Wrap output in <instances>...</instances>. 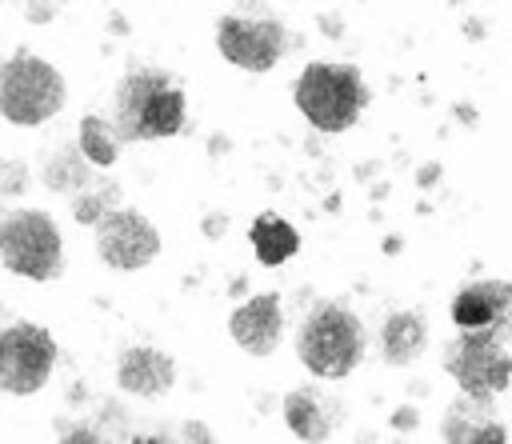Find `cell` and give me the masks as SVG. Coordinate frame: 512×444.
I'll return each instance as SVG.
<instances>
[{
	"label": "cell",
	"instance_id": "cell-1",
	"mask_svg": "<svg viewBox=\"0 0 512 444\" xmlns=\"http://www.w3.org/2000/svg\"><path fill=\"white\" fill-rule=\"evenodd\" d=\"M116 136L128 140H160L184 128V92L152 68H136L116 84Z\"/></svg>",
	"mask_w": 512,
	"mask_h": 444
},
{
	"label": "cell",
	"instance_id": "cell-2",
	"mask_svg": "<svg viewBox=\"0 0 512 444\" xmlns=\"http://www.w3.org/2000/svg\"><path fill=\"white\" fill-rule=\"evenodd\" d=\"M296 356L304 360L308 372H316L324 380H340L364 356V328L348 308L316 304L296 332Z\"/></svg>",
	"mask_w": 512,
	"mask_h": 444
},
{
	"label": "cell",
	"instance_id": "cell-3",
	"mask_svg": "<svg viewBox=\"0 0 512 444\" xmlns=\"http://www.w3.org/2000/svg\"><path fill=\"white\" fill-rule=\"evenodd\" d=\"M368 104L364 80L352 64H308L296 80V108L320 132H344Z\"/></svg>",
	"mask_w": 512,
	"mask_h": 444
},
{
	"label": "cell",
	"instance_id": "cell-4",
	"mask_svg": "<svg viewBox=\"0 0 512 444\" xmlns=\"http://www.w3.org/2000/svg\"><path fill=\"white\" fill-rule=\"evenodd\" d=\"M64 108V76L32 56L16 52L0 64V116L20 128H36Z\"/></svg>",
	"mask_w": 512,
	"mask_h": 444
},
{
	"label": "cell",
	"instance_id": "cell-5",
	"mask_svg": "<svg viewBox=\"0 0 512 444\" xmlns=\"http://www.w3.org/2000/svg\"><path fill=\"white\" fill-rule=\"evenodd\" d=\"M0 260L8 272L28 280H56L64 268L60 228L48 212L16 208L0 220Z\"/></svg>",
	"mask_w": 512,
	"mask_h": 444
},
{
	"label": "cell",
	"instance_id": "cell-6",
	"mask_svg": "<svg viewBox=\"0 0 512 444\" xmlns=\"http://www.w3.org/2000/svg\"><path fill=\"white\" fill-rule=\"evenodd\" d=\"M56 364V340L40 324L0 328V388L12 396H32L48 384Z\"/></svg>",
	"mask_w": 512,
	"mask_h": 444
},
{
	"label": "cell",
	"instance_id": "cell-7",
	"mask_svg": "<svg viewBox=\"0 0 512 444\" xmlns=\"http://www.w3.org/2000/svg\"><path fill=\"white\" fill-rule=\"evenodd\" d=\"M444 368L468 396H496L512 380V356L504 352V340L488 332H460L448 344Z\"/></svg>",
	"mask_w": 512,
	"mask_h": 444
},
{
	"label": "cell",
	"instance_id": "cell-8",
	"mask_svg": "<svg viewBox=\"0 0 512 444\" xmlns=\"http://www.w3.org/2000/svg\"><path fill=\"white\" fill-rule=\"evenodd\" d=\"M92 228H96V252L108 268L136 272V268L152 264L160 252V232L152 228L148 216H140L132 208H108Z\"/></svg>",
	"mask_w": 512,
	"mask_h": 444
},
{
	"label": "cell",
	"instance_id": "cell-9",
	"mask_svg": "<svg viewBox=\"0 0 512 444\" xmlns=\"http://www.w3.org/2000/svg\"><path fill=\"white\" fill-rule=\"evenodd\" d=\"M216 48H220L224 60H232L244 72H268L284 56V28L276 20L220 16V24H216Z\"/></svg>",
	"mask_w": 512,
	"mask_h": 444
},
{
	"label": "cell",
	"instance_id": "cell-10",
	"mask_svg": "<svg viewBox=\"0 0 512 444\" xmlns=\"http://www.w3.org/2000/svg\"><path fill=\"white\" fill-rule=\"evenodd\" d=\"M452 324L460 332H488L496 340L512 336V284L508 280H476L456 292Z\"/></svg>",
	"mask_w": 512,
	"mask_h": 444
},
{
	"label": "cell",
	"instance_id": "cell-11",
	"mask_svg": "<svg viewBox=\"0 0 512 444\" xmlns=\"http://www.w3.org/2000/svg\"><path fill=\"white\" fill-rule=\"evenodd\" d=\"M228 332L232 340L252 352V356H268L276 344H280V332H284V316H280V296L276 292H260L252 300H244L232 320H228Z\"/></svg>",
	"mask_w": 512,
	"mask_h": 444
},
{
	"label": "cell",
	"instance_id": "cell-12",
	"mask_svg": "<svg viewBox=\"0 0 512 444\" xmlns=\"http://www.w3.org/2000/svg\"><path fill=\"white\" fill-rule=\"evenodd\" d=\"M172 380H176V364L156 348H128L116 364V384L132 396H160L172 388Z\"/></svg>",
	"mask_w": 512,
	"mask_h": 444
},
{
	"label": "cell",
	"instance_id": "cell-13",
	"mask_svg": "<svg viewBox=\"0 0 512 444\" xmlns=\"http://www.w3.org/2000/svg\"><path fill=\"white\" fill-rule=\"evenodd\" d=\"M440 436H444V440H464V444H484V440L500 444L508 432L496 424L492 396H468V392H464V396L448 408V416H444V424H440Z\"/></svg>",
	"mask_w": 512,
	"mask_h": 444
},
{
	"label": "cell",
	"instance_id": "cell-14",
	"mask_svg": "<svg viewBox=\"0 0 512 444\" xmlns=\"http://www.w3.org/2000/svg\"><path fill=\"white\" fill-rule=\"evenodd\" d=\"M428 344V324L420 312H392L380 328V352L388 364H412Z\"/></svg>",
	"mask_w": 512,
	"mask_h": 444
},
{
	"label": "cell",
	"instance_id": "cell-15",
	"mask_svg": "<svg viewBox=\"0 0 512 444\" xmlns=\"http://www.w3.org/2000/svg\"><path fill=\"white\" fill-rule=\"evenodd\" d=\"M284 420L300 440H324L332 432V404L320 388H292L284 400Z\"/></svg>",
	"mask_w": 512,
	"mask_h": 444
},
{
	"label": "cell",
	"instance_id": "cell-16",
	"mask_svg": "<svg viewBox=\"0 0 512 444\" xmlns=\"http://www.w3.org/2000/svg\"><path fill=\"white\" fill-rule=\"evenodd\" d=\"M248 240H252V248H256V256H260V264H268V268L284 264V260L296 256V248H300L296 228H292L284 216H276V212H260V216L252 220V228H248Z\"/></svg>",
	"mask_w": 512,
	"mask_h": 444
},
{
	"label": "cell",
	"instance_id": "cell-17",
	"mask_svg": "<svg viewBox=\"0 0 512 444\" xmlns=\"http://www.w3.org/2000/svg\"><path fill=\"white\" fill-rule=\"evenodd\" d=\"M44 184H48L52 192H64V196H76V192H84V188L92 184V160L80 152V144H76V148H60V152L48 160Z\"/></svg>",
	"mask_w": 512,
	"mask_h": 444
},
{
	"label": "cell",
	"instance_id": "cell-18",
	"mask_svg": "<svg viewBox=\"0 0 512 444\" xmlns=\"http://www.w3.org/2000/svg\"><path fill=\"white\" fill-rule=\"evenodd\" d=\"M120 136H116V124L104 120V116H84L80 120V152L96 164V168H108L116 164V152H120Z\"/></svg>",
	"mask_w": 512,
	"mask_h": 444
},
{
	"label": "cell",
	"instance_id": "cell-19",
	"mask_svg": "<svg viewBox=\"0 0 512 444\" xmlns=\"http://www.w3.org/2000/svg\"><path fill=\"white\" fill-rule=\"evenodd\" d=\"M116 196H120V188H116V184H108V180H104V184H96V188L88 184L84 192H76V196H72V216H76L80 224H96V220L116 204Z\"/></svg>",
	"mask_w": 512,
	"mask_h": 444
},
{
	"label": "cell",
	"instance_id": "cell-20",
	"mask_svg": "<svg viewBox=\"0 0 512 444\" xmlns=\"http://www.w3.org/2000/svg\"><path fill=\"white\" fill-rule=\"evenodd\" d=\"M392 424H396V428H412V424H416V412H412V408H400Z\"/></svg>",
	"mask_w": 512,
	"mask_h": 444
},
{
	"label": "cell",
	"instance_id": "cell-21",
	"mask_svg": "<svg viewBox=\"0 0 512 444\" xmlns=\"http://www.w3.org/2000/svg\"><path fill=\"white\" fill-rule=\"evenodd\" d=\"M236 4H268V0H236Z\"/></svg>",
	"mask_w": 512,
	"mask_h": 444
}]
</instances>
